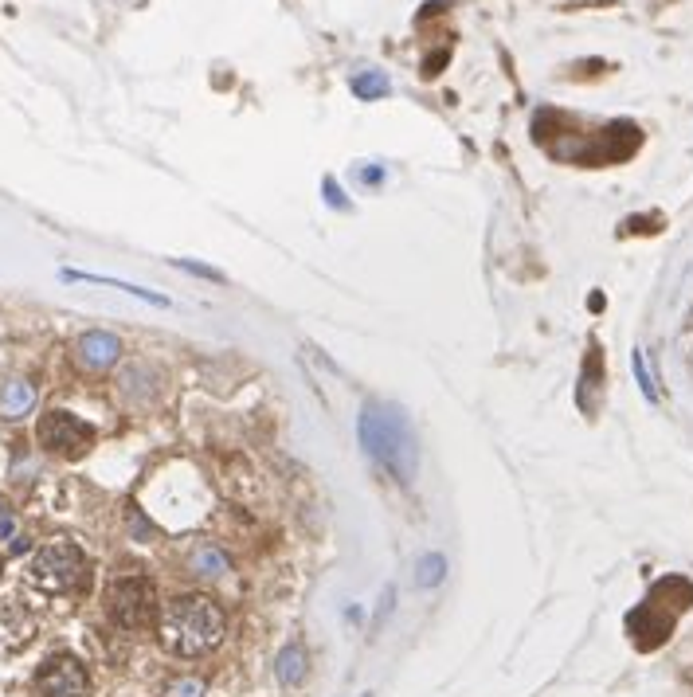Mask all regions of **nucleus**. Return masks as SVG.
Returning a JSON list of instances; mask_svg holds the SVG:
<instances>
[{
  "instance_id": "obj_1",
  "label": "nucleus",
  "mask_w": 693,
  "mask_h": 697,
  "mask_svg": "<svg viewBox=\"0 0 693 697\" xmlns=\"http://www.w3.org/2000/svg\"><path fill=\"white\" fill-rule=\"evenodd\" d=\"M224 631H228L224 607L200 592L173 596L161 607V619H157L161 647L177 658H200V654L216 651L224 643Z\"/></svg>"
},
{
  "instance_id": "obj_2",
  "label": "nucleus",
  "mask_w": 693,
  "mask_h": 697,
  "mask_svg": "<svg viewBox=\"0 0 693 697\" xmlns=\"http://www.w3.org/2000/svg\"><path fill=\"white\" fill-rule=\"evenodd\" d=\"M357 431H361V447L392 478H400V482L416 478L419 447L416 435H412V423L404 419L400 408H392V404H365V412L357 419Z\"/></svg>"
},
{
  "instance_id": "obj_3",
  "label": "nucleus",
  "mask_w": 693,
  "mask_h": 697,
  "mask_svg": "<svg viewBox=\"0 0 693 697\" xmlns=\"http://www.w3.org/2000/svg\"><path fill=\"white\" fill-rule=\"evenodd\" d=\"M32 584L44 588L51 596H67V592H83L87 584V557L79 545L71 541H51L32 560Z\"/></svg>"
},
{
  "instance_id": "obj_4",
  "label": "nucleus",
  "mask_w": 693,
  "mask_h": 697,
  "mask_svg": "<svg viewBox=\"0 0 693 697\" xmlns=\"http://www.w3.org/2000/svg\"><path fill=\"white\" fill-rule=\"evenodd\" d=\"M106 611H110V619L118 627L141 631V627H149L157 619V592H153V584L145 576H122L106 592Z\"/></svg>"
},
{
  "instance_id": "obj_5",
  "label": "nucleus",
  "mask_w": 693,
  "mask_h": 697,
  "mask_svg": "<svg viewBox=\"0 0 693 697\" xmlns=\"http://www.w3.org/2000/svg\"><path fill=\"white\" fill-rule=\"evenodd\" d=\"M36 439H40L44 451L59 455V459H83L94 447V427L83 423L79 416H71V412L51 408L36 423Z\"/></svg>"
},
{
  "instance_id": "obj_6",
  "label": "nucleus",
  "mask_w": 693,
  "mask_h": 697,
  "mask_svg": "<svg viewBox=\"0 0 693 697\" xmlns=\"http://www.w3.org/2000/svg\"><path fill=\"white\" fill-rule=\"evenodd\" d=\"M36 694L40 697H91V674L79 658L55 654L47 658L36 674Z\"/></svg>"
},
{
  "instance_id": "obj_7",
  "label": "nucleus",
  "mask_w": 693,
  "mask_h": 697,
  "mask_svg": "<svg viewBox=\"0 0 693 697\" xmlns=\"http://www.w3.org/2000/svg\"><path fill=\"white\" fill-rule=\"evenodd\" d=\"M118 357H122V341H118L114 333H106V329H91V333H83V337L75 341V361L87 372L114 369Z\"/></svg>"
},
{
  "instance_id": "obj_8",
  "label": "nucleus",
  "mask_w": 693,
  "mask_h": 697,
  "mask_svg": "<svg viewBox=\"0 0 693 697\" xmlns=\"http://www.w3.org/2000/svg\"><path fill=\"white\" fill-rule=\"evenodd\" d=\"M157 384H161V376H157V369H153V365H145V361L130 365V369L118 376L122 396H126V400H134V404H149V400L157 396Z\"/></svg>"
},
{
  "instance_id": "obj_9",
  "label": "nucleus",
  "mask_w": 693,
  "mask_h": 697,
  "mask_svg": "<svg viewBox=\"0 0 693 697\" xmlns=\"http://www.w3.org/2000/svg\"><path fill=\"white\" fill-rule=\"evenodd\" d=\"M36 408V388L20 376L0 384V419H24Z\"/></svg>"
},
{
  "instance_id": "obj_10",
  "label": "nucleus",
  "mask_w": 693,
  "mask_h": 697,
  "mask_svg": "<svg viewBox=\"0 0 693 697\" xmlns=\"http://www.w3.org/2000/svg\"><path fill=\"white\" fill-rule=\"evenodd\" d=\"M275 674L278 682L286 686V690H294V686H302L306 682V674H310V654L302 643H286L275 658Z\"/></svg>"
},
{
  "instance_id": "obj_11",
  "label": "nucleus",
  "mask_w": 693,
  "mask_h": 697,
  "mask_svg": "<svg viewBox=\"0 0 693 697\" xmlns=\"http://www.w3.org/2000/svg\"><path fill=\"white\" fill-rule=\"evenodd\" d=\"M188 568H192V576L216 580V576H224V572H228L231 560H228V553H224L220 545L204 541V545H196V549H192V557H188Z\"/></svg>"
},
{
  "instance_id": "obj_12",
  "label": "nucleus",
  "mask_w": 693,
  "mask_h": 697,
  "mask_svg": "<svg viewBox=\"0 0 693 697\" xmlns=\"http://www.w3.org/2000/svg\"><path fill=\"white\" fill-rule=\"evenodd\" d=\"M388 91H392V83H388V75H384V71H361V75H353V94H357V98H365V102H372V98H384Z\"/></svg>"
},
{
  "instance_id": "obj_13",
  "label": "nucleus",
  "mask_w": 693,
  "mask_h": 697,
  "mask_svg": "<svg viewBox=\"0 0 693 697\" xmlns=\"http://www.w3.org/2000/svg\"><path fill=\"white\" fill-rule=\"evenodd\" d=\"M443 576H447V557H443V553H427V557H419V564H416L419 588H435V584H443Z\"/></svg>"
},
{
  "instance_id": "obj_14",
  "label": "nucleus",
  "mask_w": 693,
  "mask_h": 697,
  "mask_svg": "<svg viewBox=\"0 0 693 697\" xmlns=\"http://www.w3.org/2000/svg\"><path fill=\"white\" fill-rule=\"evenodd\" d=\"M204 678H192V674H181V678H173L169 686H165V697H204Z\"/></svg>"
},
{
  "instance_id": "obj_15",
  "label": "nucleus",
  "mask_w": 693,
  "mask_h": 697,
  "mask_svg": "<svg viewBox=\"0 0 693 697\" xmlns=\"http://www.w3.org/2000/svg\"><path fill=\"white\" fill-rule=\"evenodd\" d=\"M631 365H635V380H639V388H643V396H647L650 404H658V388H654V380H650V372H647V357H643V349H635V357H631Z\"/></svg>"
},
{
  "instance_id": "obj_16",
  "label": "nucleus",
  "mask_w": 693,
  "mask_h": 697,
  "mask_svg": "<svg viewBox=\"0 0 693 697\" xmlns=\"http://www.w3.org/2000/svg\"><path fill=\"white\" fill-rule=\"evenodd\" d=\"M392 600H396V588H384V596H380V607H376V619H372V631L388 619V611H392Z\"/></svg>"
},
{
  "instance_id": "obj_17",
  "label": "nucleus",
  "mask_w": 693,
  "mask_h": 697,
  "mask_svg": "<svg viewBox=\"0 0 693 697\" xmlns=\"http://www.w3.org/2000/svg\"><path fill=\"white\" fill-rule=\"evenodd\" d=\"M177 267H185V271L200 275V279H220V271H212V267H200V263H188V259H177Z\"/></svg>"
},
{
  "instance_id": "obj_18",
  "label": "nucleus",
  "mask_w": 693,
  "mask_h": 697,
  "mask_svg": "<svg viewBox=\"0 0 693 697\" xmlns=\"http://www.w3.org/2000/svg\"><path fill=\"white\" fill-rule=\"evenodd\" d=\"M325 192H329V204H337V208H349V204H345V192H341V188H333V181H325Z\"/></svg>"
},
{
  "instance_id": "obj_19",
  "label": "nucleus",
  "mask_w": 693,
  "mask_h": 697,
  "mask_svg": "<svg viewBox=\"0 0 693 697\" xmlns=\"http://www.w3.org/2000/svg\"><path fill=\"white\" fill-rule=\"evenodd\" d=\"M12 529H16V521H12L8 513H0V541H4V537H12Z\"/></svg>"
},
{
  "instance_id": "obj_20",
  "label": "nucleus",
  "mask_w": 693,
  "mask_h": 697,
  "mask_svg": "<svg viewBox=\"0 0 693 697\" xmlns=\"http://www.w3.org/2000/svg\"><path fill=\"white\" fill-rule=\"evenodd\" d=\"M365 697H372V694H365Z\"/></svg>"
}]
</instances>
